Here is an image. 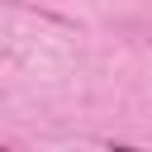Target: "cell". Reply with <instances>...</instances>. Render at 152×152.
Returning <instances> with one entry per match:
<instances>
[{
	"instance_id": "obj_1",
	"label": "cell",
	"mask_w": 152,
	"mask_h": 152,
	"mask_svg": "<svg viewBox=\"0 0 152 152\" xmlns=\"http://www.w3.org/2000/svg\"><path fill=\"white\" fill-rule=\"evenodd\" d=\"M109 152H142V147H128V142H109Z\"/></svg>"
}]
</instances>
